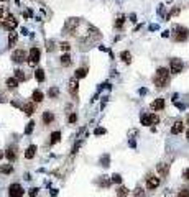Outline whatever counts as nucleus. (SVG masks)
Returning <instances> with one entry per match:
<instances>
[{"instance_id":"aec40b11","label":"nucleus","mask_w":189,"mask_h":197,"mask_svg":"<svg viewBox=\"0 0 189 197\" xmlns=\"http://www.w3.org/2000/svg\"><path fill=\"white\" fill-rule=\"evenodd\" d=\"M7 87L10 89V91H15V89L18 87V81H17V77H8V79H7Z\"/></svg>"},{"instance_id":"39448f33","label":"nucleus","mask_w":189,"mask_h":197,"mask_svg":"<svg viewBox=\"0 0 189 197\" xmlns=\"http://www.w3.org/2000/svg\"><path fill=\"white\" fill-rule=\"evenodd\" d=\"M23 187L20 186L18 182H15V184H10V187H8V195L10 197H23Z\"/></svg>"},{"instance_id":"473e14b6","label":"nucleus","mask_w":189,"mask_h":197,"mask_svg":"<svg viewBox=\"0 0 189 197\" xmlns=\"http://www.w3.org/2000/svg\"><path fill=\"white\" fill-rule=\"evenodd\" d=\"M59 48H61V51H69V49H71V44H69L68 41H63V43L59 44Z\"/></svg>"},{"instance_id":"b1692460","label":"nucleus","mask_w":189,"mask_h":197,"mask_svg":"<svg viewBox=\"0 0 189 197\" xmlns=\"http://www.w3.org/2000/svg\"><path fill=\"white\" fill-rule=\"evenodd\" d=\"M120 58H122L123 62H127V64H130V62H132V54H130L128 51H122V53H120Z\"/></svg>"},{"instance_id":"f3484780","label":"nucleus","mask_w":189,"mask_h":197,"mask_svg":"<svg viewBox=\"0 0 189 197\" xmlns=\"http://www.w3.org/2000/svg\"><path fill=\"white\" fill-rule=\"evenodd\" d=\"M17 40H18V33H15V31H10L8 33V46H15L17 44Z\"/></svg>"},{"instance_id":"4468645a","label":"nucleus","mask_w":189,"mask_h":197,"mask_svg":"<svg viewBox=\"0 0 189 197\" xmlns=\"http://www.w3.org/2000/svg\"><path fill=\"white\" fill-rule=\"evenodd\" d=\"M5 156H7V160L10 163L15 161L17 160V148H15V146H12V148H8L7 151H5Z\"/></svg>"},{"instance_id":"7c9ffc66","label":"nucleus","mask_w":189,"mask_h":197,"mask_svg":"<svg viewBox=\"0 0 189 197\" xmlns=\"http://www.w3.org/2000/svg\"><path fill=\"white\" fill-rule=\"evenodd\" d=\"M35 77H36L38 81H40V82H43V81H44V71H43V69H36Z\"/></svg>"},{"instance_id":"9b49d317","label":"nucleus","mask_w":189,"mask_h":197,"mask_svg":"<svg viewBox=\"0 0 189 197\" xmlns=\"http://www.w3.org/2000/svg\"><path fill=\"white\" fill-rule=\"evenodd\" d=\"M150 107H151V110H155V112L156 110H163V109H165V99H156V100H153Z\"/></svg>"},{"instance_id":"37998d69","label":"nucleus","mask_w":189,"mask_h":197,"mask_svg":"<svg viewBox=\"0 0 189 197\" xmlns=\"http://www.w3.org/2000/svg\"><path fill=\"white\" fill-rule=\"evenodd\" d=\"M2 156H3V153H0V160H2Z\"/></svg>"},{"instance_id":"cd10ccee","label":"nucleus","mask_w":189,"mask_h":197,"mask_svg":"<svg viewBox=\"0 0 189 197\" xmlns=\"http://www.w3.org/2000/svg\"><path fill=\"white\" fill-rule=\"evenodd\" d=\"M15 77H17V81H27V74H25L22 69H17V71H15Z\"/></svg>"},{"instance_id":"c9c22d12","label":"nucleus","mask_w":189,"mask_h":197,"mask_svg":"<svg viewBox=\"0 0 189 197\" xmlns=\"http://www.w3.org/2000/svg\"><path fill=\"white\" fill-rule=\"evenodd\" d=\"M68 122H69V123H74V122H77V115H76V113H71V115H69V118H68Z\"/></svg>"},{"instance_id":"ddd939ff","label":"nucleus","mask_w":189,"mask_h":197,"mask_svg":"<svg viewBox=\"0 0 189 197\" xmlns=\"http://www.w3.org/2000/svg\"><path fill=\"white\" fill-rule=\"evenodd\" d=\"M182 130H184V123H182L181 120H178V122L171 126V133H173V135H179Z\"/></svg>"},{"instance_id":"f03ea898","label":"nucleus","mask_w":189,"mask_h":197,"mask_svg":"<svg viewBox=\"0 0 189 197\" xmlns=\"http://www.w3.org/2000/svg\"><path fill=\"white\" fill-rule=\"evenodd\" d=\"M173 38H174V41H179V43L181 41H186L187 38H189V30L186 27H176Z\"/></svg>"},{"instance_id":"0eeeda50","label":"nucleus","mask_w":189,"mask_h":197,"mask_svg":"<svg viewBox=\"0 0 189 197\" xmlns=\"http://www.w3.org/2000/svg\"><path fill=\"white\" fill-rule=\"evenodd\" d=\"M12 59H13V62H23L28 59V54L25 49H15L13 54H12Z\"/></svg>"},{"instance_id":"bb28decb","label":"nucleus","mask_w":189,"mask_h":197,"mask_svg":"<svg viewBox=\"0 0 189 197\" xmlns=\"http://www.w3.org/2000/svg\"><path fill=\"white\" fill-rule=\"evenodd\" d=\"M123 23H125V17H123V15H119V17H117V20H115V28H122L123 27Z\"/></svg>"},{"instance_id":"412c9836","label":"nucleus","mask_w":189,"mask_h":197,"mask_svg":"<svg viewBox=\"0 0 189 197\" xmlns=\"http://www.w3.org/2000/svg\"><path fill=\"white\" fill-rule=\"evenodd\" d=\"M31 100H33L35 104H40L41 100H43V92L41 91H35L33 95H31Z\"/></svg>"},{"instance_id":"6e6552de","label":"nucleus","mask_w":189,"mask_h":197,"mask_svg":"<svg viewBox=\"0 0 189 197\" xmlns=\"http://www.w3.org/2000/svg\"><path fill=\"white\" fill-rule=\"evenodd\" d=\"M17 25H18V20H17L13 15H10V17L7 18V22H5L2 27H3L5 30H8V31H13V30L17 28Z\"/></svg>"},{"instance_id":"c85d7f7f","label":"nucleus","mask_w":189,"mask_h":197,"mask_svg":"<svg viewBox=\"0 0 189 197\" xmlns=\"http://www.w3.org/2000/svg\"><path fill=\"white\" fill-rule=\"evenodd\" d=\"M86 74H87L86 69H84V67H79V69L76 71V76H74V77H76V79H82V77H86Z\"/></svg>"},{"instance_id":"1a4fd4ad","label":"nucleus","mask_w":189,"mask_h":197,"mask_svg":"<svg viewBox=\"0 0 189 197\" xmlns=\"http://www.w3.org/2000/svg\"><path fill=\"white\" fill-rule=\"evenodd\" d=\"M158 186H160V177H156V176H148L146 177V189L153 190Z\"/></svg>"},{"instance_id":"f704fd0d","label":"nucleus","mask_w":189,"mask_h":197,"mask_svg":"<svg viewBox=\"0 0 189 197\" xmlns=\"http://www.w3.org/2000/svg\"><path fill=\"white\" fill-rule=\"evenodd\" d=\"M112 182L120 184V182H122V176H120V174H114V176H112Z\"/></svg>"},{"instance_id":"a211bd4d","label":"nucleus","mask_w":189,"mask_h":197,"mask_svg":"<svg viewBox=\"0 0 189 197\" xmlns=\"http://www.w3.org/2000/svg\"><path fill=\"white\" fill-rule=\"evenodd\" d=\"M53 120H54V115H53L51 112H44V113H43V123H44V125L53 123Z\"/></svg>"},{"instance_id":"9d476101","label":"nucleus","mask_w":189,"mask_h":197,"mask_svg":"<svg viewBox=\"0 0 189 197\" xmlns=\"http://www.w3.org/2000/svg\"><path fill=\"white\" fill-rule=\"evenodd\" d=\"M68 89H69V94L71 95H77V91H79V81H77L76 77H73L69 81V84H68Z\"/></svg>"},{"instance_id":"2f4dec72","label":"nucleus","mask_w":189,"mask_h":197,"mask_svg":"<svg viewBox=\"0 0 189 197\" xmlns=\"http://www.w3.org/2000/svg\"><path fill=\"white\" fill-rule=\"evenodd\" d=\"M33 128H35V122H33V120H31V122H28L27 128H25V133H27V135H30V133L33 131Z\"/></svg>"},{"instance_id":"c756f323","label":"nucleus","mask_w":189,"mask_h":197,"mask_svg":"<svg viewBox=\"0 0 189 197\" xmlns=\"http://www.w3.org/2000/svg\"><path fill=\"white\" fill-rule=\"evenodd\" d=\"M117 195H119V197H127L128 195V189L123 187V186H120L119 190H117Z\"/></svg>"},{"instance_id":"e433bc0d","label":"nucleus","mask_w":189,"mask_h":197,"mask_svg":"<svg viewBox=\"0 0 189 197\" xmlns=\"http://www.w3.org/2000/svg\"><path fill=\"white\" fill-rule=\"evenodd\" d=\"M133 194H135L136 197H143V194H145V192H143V189H140V187H136Z\"/></svg>"},{"instance_id":"393cba45","label":"nucleus","mask_w":189,"mask_h":197,"mask_svg":"<svg viewBox=\"0 0 189 197\" xmlns=\"http://www.w3.org/2000/svg\"><path fill=\"white\" fill-rule=\"evenodd\" d=\"M59 138H61V131H53V133H51V140H49V143H51V145H54V143L59 141Z\"/></svg>"},{"instance_id":"dca6fc26","label":"nucleus","mask_w":189,"mask_h":197,"mask_svg":"<svg viewBox=\"0 0 189 197\" xmlns=\"http://www.w3.org/2000/svg\"><path fill=\"white\" fill-rule=\"evenodd\" d=\"M10 17V12L7 10V8H5V7H0V23H5V22H7V18Z\"/></svg>"},{"instance_id":"5701e85b","label":"nucleus","mask_w":189,"mask_h":197,"mask_svg":"<svg viewBox=\"0 0 189 197\" xmlns=\"http://www.w3.org/2000/svg\"><path fill=\"white\" fill-rule=\"evenodd\" d=\"M59 61H61V66H64V67L71 66V56L69 54H63L59 58Z\"/></svg>"},{"instance_id":"7ed1b4c3","label":"nucleus","mask_w":189,"mask_h":197,"mask_svg":"<svg viewBox=\"0 0 189 197\" xmlns=\"http://www.w3.org/2000/svg\"><path fill=\"white\" fill-rule=\"evenodd\" d=\"M182 67H184V62L178 58H173L169 61V72L171 74H179L182 71Z\"/></svg>"},{"instance_id":"6ab92c4d","label":"nucleus","mask_w":189,"mask_h":197,"mask_svg":"<svg viewBox=\"0 0 189 197\" xmlns=\"http://www.w3.org/2000/svg\"><path fill=\"white\" fill-rule=\"evenodd\" d=\"M0 173L2 174H12L13 173V166H12L10 163L8 164H2V166H0Z\"/></svg>"},{"instance_id":"4c0bfd02","label":"nucleus","mask_w":189,"mask_h":197,"mask_svg":"<svg viewBox=\"0 0 189 197\" xmlns=\"http://www.w3.org/2000/svg\"><path fill=\"white\" fill-rule=\"evenodd\" d=\"M28 194H30V197H36V195H38V189H36V187H31Z\"/></svg>"},{"instance_id":"f8f14e48","label":"nucleus","mask_w":189,"mask_h":197,"mask_svg":"<svg viewBox=\"0 0 189 197\" xmlns=\"http://www.w3.org/2000/svg\"><path fill=\"white\" fill-rule=\"evenodd\" d=\"M22 110L27 113V115H31V113H33L35 110H36V105H35V102L33 100H31V102H28V104H25L23 107H22Z\"/></svg>"},{"instance_id":"c03bdc74","label":"nucleus","mask_w":189,"mask_h":197,"mask_svg":"<svg viewBox=\"0 0 189 197\" xmlns=\"http://www.w3.org/2000/svg\"><path fill=\"white\" fill-rule=\"evenodd\" d=\"M169 2H171V0H169Z\"/></svg>"},{"instance_id":"a18cd8bd","label":"nucleus","mask_w":189,"mask_h":197,"mask_svg":"<svg viewBox=\"0 0 189 197\" xmlns=\"http://www.w3.org/2000/svg\"><path fill=\"white\" fill-rule=\"evenodd\" d=\"M2 2H3V0H2Z\"/></svg>"},{"instance_id":"58836bf2","label":"nucleus","mask_w":189,"mask_h":197,"mask_svg":"<svg viewBox=\"0 0 189 197\" xmlns=\"http://www.w3.org/2000/svg\"><path fill=\"white\" fill-rule=\"evenodd\" d=\"M182 177H184V179H186V181H189V168H187V169H184V171H182Z\"/></svg>"},{"instance_id":"a19ab883","label":"nucleus","mask_w":189,"mask_h":197,"mask_svg":"<svg viewBox=\"0 0 189 197\" xmlns=\"http://www.w3.org/2000/svg\"><path fill=\"white\" fill-rule=\"evenodd\" d=\"M100 133H105V130H104V128H97L95 130V135H100Z\"/></svg>"},{"instance_id":"4be33fe9","label":"nucleus","mask_w":189,"mask_h":197,"mask_svg":"<svg viewBox=\"0 0 189 197\" xmlns=\"http://www.w3.org/2000/svg\"><path fill=\"white\" fill-rule=\"evenodd\" d=\"M156 169H158L160 176H163V177H165V176L168 174V164H165V163H160V164H158V168H156Z\"/></svg>"},{"instance_id":"a878e982","label":"nucleus","mask_w":189,"mask_h":197,"mask_svg":"<svg viewBox=\"0 0 189 197\" xmlns=\"http://www.w3.org/2000/svg\"><path fill=\"white\" fill-rule=\"evenodd\" d=\"M48 95H49V99H56L58 95H59V89H58V87H51L49 91H48Z\"/></svg>"},{"instance_id":"79ce46f5","label":"nucleus","mask_w":189,"mask_h":197,"mask_svg":"<svg viewBox=\"0 0 189 197\" xmlns=\"http://www.w3.org/2000/svg\"><path fill=\"white\" fill-rule=\"evenodd\" d=\"M186 138H187V141H189V130H187V133H186Z\"/></svg>"},{"instance_id":"20e7f679","label":"nucleus","mask_w":189,"mask_h":197,"mask_svg":"<svg viewBox=\"0 0 189 197\" xmlns=\"http://www.w3.org/2000/svg\"><path fill=\"white\" fill-rule=\"evenodd\" d=\"M160 118L156 113H143L141 115V125H156Z\"/></svg>"},{"instance_id":"ea45409f","label":"nucleus","mask_w":189,"mask_h":197,"mask_svg":"<svg viewBox=\"0 0 189 197\" xmlns=\"http://www.w3.org/2000/svg\"><path fill=\"white\" fill-rule=\"evenodd\" d=\"M53 44H54L53 41H48V46H46V48H48V51H53V49H54V46H53Z\"/></svg>"},{"instance_id":"72a5a7b5","label":"nucleus","mask_w":189,"mask_h":197,"mask_svg":"<svg viewBox=\"0 0 189 197\" xmlns=\"http://www.w3.org/2000/svg\"><path fill=\"white\" fill-rule=\"evenodd\" d=\"M178 197H189V189H187V187L181 189L179 192H178Z\"/></svg>"},{"instance_id":"423d86ee","label":"nucleus","mask_w":189,"mask_h":197,"mask_svg":"<svg viewBox=\"0 0 189 197\" xmlns=\"http://www.w3.org/2000/svg\"><path fill=\"white\" fill-rule=\"evenodd\" d=\"M40 61V49L36 46L30 49V54H28V64L30 66H36V62Z\"/></svg>"},{"instance_id":"2eb2a0df","label":"nucleus","mask_w":189,"mask_h":197,"mask_svg":"<svg viewBox=\"0 0 189 197\" xmlns=\"http://www.w3.org/2000/svg\"><path fill=\"white\" fill-rule=\"evenodd\" d=\"M35 155H36V146L35 145H30L28 148H27V151H25V158H27V160H31Z\"/></svg>"},{"instance_id":"f257e3e1","label":"nucleus","mask_w":189,"mask_h":197,"mask_svg":"<svg viewBox=\"0 0 189 197\" xmlns=\"http://www.w3.org/2000/svg\"><path fill=\"white\" fill-rule=\"evenodd\" d=\"M153 81H155V86L158 87V89L166 87L168 82H169V71H168L166 67H160L158 71H156Z\"/></svg>"}]
</instances>
